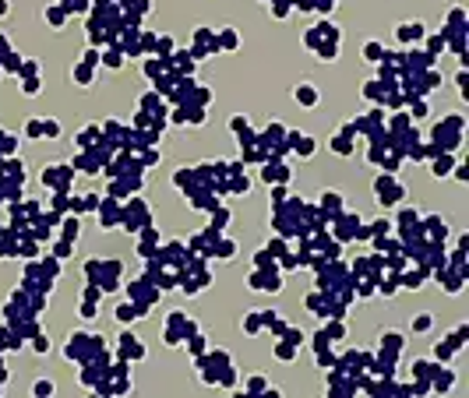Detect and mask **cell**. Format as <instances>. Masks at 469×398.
Here are the masks:
<instances>
[{
  "mask_svg": "<svg viewBox=\"0 0 469 398\" xmlns=\"http://www.w3.org/2000/svg\"><path fill=\"white\" fill-rule=\"evenodd\" d=\"M395 35H399V43H416V39L427 35V28H423V21H402L395 28Z\"/></svg>",
  "mask_w": 469,
  "mask_h": 398,
  "instance_id": "3",
  "label": "cell"
},
{
  "mask_svg": "<svg viewBox=\"0 0 469 398\" xmlns=\"http://www.w3.org/2000/svg\"><path fill=\"white\" fill-rule=\"evenodd\" d=\"M402 282H406V289H420V282H423V271H409V275L402 278Z\"/></svg>",
  "mask_w": 469,
  "mask_h": 398,
  "instance_id": "19",
  "label": "cell"
},
{
  "mask_svg": "<svg viewBox=\"0 0 469 398\" xmlns=\"http://www.w3.org/2000/svg\"><path fill=\"white\" fill-rule=\"evenodd\" d=\"M25 131H28V138H39V134H43V120H32Z\"/></svg>",
  "mask_w": 469,
  "mask_h": 398,
  "instance_id": "31",
  "label": "cell"
},
{
  "mask_svg": "<svg viewBox=\"0 0 469 398\" xmlns=\"http://www.w3.org/2000/svg\"><path fill=\"white\" fill-rule=\"evenodd\" d=\"M452 166H455V159L445 152V155L438 159V162H434V176H448V169H452Z\"/></svg>",
  "mask_w": 469,
  "mask_h": 398,
  "instance_id": "12",
  "label": "cell"
},
{
  "mask_svg": "<svg viewBox=\"0 0 469 398\" xmlns=\"http://www.w3.org/2000/svg\"><path fill=\"white\" fill-rule=\"evenodd\" d=\"M43 134L57 138V134H60V124H57V120H43Z\"/></svg>",
  "mask_w": 469,
  "mask_h": 398,
  "instance_id": "27",
  "label": "cell"
},
{
  "mask_svg": "<svg viewBox=\"0 0 469 398\" xmlns=\"http://www.w3.org/2000/svg\"><path fill=\"white\" fill-rule=\"evenodd\" d=\"M39 92V81H25V95H35Z\"/></svg>",
  "mask_w": 469,
  "mask_h": 398,
  "instance_id": "37",
  "label": "cell"
},
{
  "mask_svg": "<svg viewBox=\"0 0 469 398\" xmlns=\"http://www.w3.org/2000/svg\"><path fill=\"white\" fill-rule=\"evenodd\" d=\"M364 95L377 102V99H384V95H388V85H384V81H367V88H364Z\"/></svg>",
  "mask_w": 469,
  "mask_h": 398,
  "instance_id": "8",
  "label": "cell"
},
{
  "mask_svg": "<svg viewBox=\"0 0 469 398\" xmlns=\"http://www.w3.org/2000/svg\"><path fill=\"white\" fill-rule=\"evenodd\" d=\"M32 391H35V395H53V381H35Z\"/></svg>",
  "mask_w": 469,
  "mask_h": 398,
  "instance_id": "21",
  "label": "cell"
},
{
  "mask_svg": "<svg viewBox=\"0 0 469 398\" xmlns=\"http://www.w3.org/2000/svg\"><path fill=\"white\" fill-rule=\"evenodd\" d=\"M82 317H89V321H92V317H95V307H92V303H85V307H82Z\"/></svg>",
  "mask_w": 469,
  "mask_h": 398,
  "instance_id": "35",
  "label": "cell"
},
{
  "mask_svg": "<svg viewBox=\"0 0 469 398\" xmlns=\"http://www.w3.org/2000/svg\"><path fill=\"white\" fill-rule=\"evenodd\" d=\"M364 57H367L371 64H377V60H384V46H381V43H367V46H364Z\"/></svg>",
  "mask_w": 469,
  "mask_h": 398,
  "instance_id": "10",
  "label": "cell"
},
{
  "mask_svg": "<svg viewBox=\"0 0 469 398\" xmlns=\"http://www.w3.org/2000/svg\"><path fill=\"white\" fill-rule=\"evenodd\" d=\"M282 335H286V342H293V345L300 349V342H303V331H296V328H286Z\"/></svg>",
  "mask_w": 469,
  "mask_h": 398,
  "instance_id": "26",
  "label": "cell"
},
{
  "mask_svg": "<svg viewBox=\"0 0 469 398\" xmlns=\"http://www.w3.org/2000/svg\"><path fill=\"white\" fill-rule=\"evenodd\" d=\"M374 194L381 197V205H395V201H402V194H406V190L395 183V176H392V173H384V176H377V180H374Z\"/></svg>",
  "mask_w": 469,
  "mask_h": 398,
  "instance_id": "1",
  "label": "cell"
},
{
  "mask_svg": "<svg viewBox=\"0 0 469 398\" xmlns=\"http://www.w3.org/2000/svg\"><path fill=\"white\" fill-rule=\"evenodd\" d=\"M116 317H120V321L127 324V321H138V317H145V314H141V307H138V303H120V307H116Z\"/></svg>",
  "mask_w": 469,
  "mask_h": 398,
  "instance_id": "6",
  "label": "cell"
},
{
  "mask_svg": "<svg viewBox=\"0 0 469 398\" xmlns=\"http://www.w3.org/2000/svg\"><path fill=\"white\" fill-rule=\"evenodd\" d=\"M233 32H237V28H222V46H226V50L237 46V35H233Z\"/></svg>",
  "mask_w": 469,
  "mask_h": 398,
  "instance_id": "23",
  "label": "cell"
},
{
  "mask_svg": "<svg viewBox=\"0 0 469 398\" xmlns=\"http://www.w3.org/2000/svg\"><path fill=\"white\" fill-rule=\"evenodd\" d=\"M455 176H459V180H469V169H466V162H459V166H455Z\"/></svg>",
  "mask_w": 469,
  "mask_h": 398,
  "instance_id": "34",
  "label": "cell"
},
{
  "mask_svg": "<svg viewBox=\"0 0 469 398\" xmlns=\"http://www.w3.org/2000/svg\"><path fill=\"white\" fill-rule=\"evenodd\" d=\"M67 11H89V0H67Z\"/></svg>",
  "mask_w": 469,
  "mask_h": 398,
  "instance_id": "29",
  "label": "cell"
},
{
  "mask_svg": "<svg viewBox=\"0 0 469 398\" xmlns=\"http://www.w3.org/2000/svg\"><path fill=\"white\" fill-rule=\"evenodd\" d=\"M325 335H328V338H342V335H346V328L335 321V324H328V328H325Z\"/></svg>",
  "mask_w": 469,
  "mask_h": 398,
  "instance_id": "28",
  "label": "cell"
},
{
  "mask_svg": "<svg viewBox=\"0 0 469 398\" xmlns=\"http://www.w3.org/2000/svg\"><path fill=\"white\" fill-rule=\"evenodd\" d=\"M427 328H431V314H420L413 321V331H427Z\"/></svg>",
  "mask_w": 469,
  "mask_h": 398,
  "instance_id": "24",
  "label": "cell"
},
{
  "mask_svg": "<svg viewBox=\"0 0 469 398\" xmlns=\"http://www.w3.org/2000/svg\"><path fill=\"white\" fill-rule=\"evenodd\" d=\"M399 222H402V226H416V222H420V215H416V208H402V215H399Z\"/></svg>",
  "mask_w": 469,
  "mask_h": 398,
  "instance_id": "18",
  "label": "cell"
},
{
  "mask_svg": "<svg viewBox=\"0 0 469 398\" xmlns=\"http://www.w3.org/2000/svg\"><path fill=\"white\" fill-rule=\"evenodd\" d=\"M452 384H455V374H452V370H445V374H438V377H434V384H431V388H434V391H448Z\"/></svg>",
  "mask_w": 469,
  "mask_h": 398,
  "instance_id": "11",
  "label": "cell"
},
{
  "mask_svg": "<svg viewBox=\"0 0 469 398\" xmlns=\"http://www.w3.org/2000/svg\"><path fill=\"white\" fill-rule=\"evenodd\" d=\"M332 152H339V155H349V152H353V141H349V138L342 134V138H335V141H332Z\"/></svg>",
  "mask_w": 469,
  "mask_h": 398,
  "instance_id": "14",
  "label": "cell"
},
{
  "mask_svg": "<svg viewBox=\"0 0 469 398\" xmlns=\"http://www.w3.org/2000/svg\"><path fill=\"white\" fill-rule=\"evenodd\" d=\"M399 349H402V335H399V331H384V335H381V352L395 356Z\"/></svg>",
  "mask_w": 469,
  "mask_h": 398,
  "instance_id": "5",
  "label": "cell"
},
{
  "mask_svg": "<svg viewBox=\"0 0 469 398\" xmlns=\"http://www.w3.org/2000/svg\"><path fill=\"white\" fill-rule=\"evenodd\" d=\"M35 352H50V338H46V335L35 338Z\"/></svg>",
  "mask_w": 469,
  "mask_h": 398,
  "instance_id": "33",
  "label": "cell"
},
{
  "mask_svg": "<svg viewBox=\"0 0 469 398\" xmlns=\"http://www.w3.org/2000/svg\"><path fill=\"white\" fill-rule=\"evenodd\" d=\"M251 289H265V293H279L282 289V278L276 275V271H254V278H251Z\"/></svg>",
  "mask_w": 469,
  "mask_h": 398,
  "instance_id": "2",
  "label": "cell"
},
{
  "mask_svg": "<svg viewBox=\"0 0 469 398\" xmlns=\"http://www.w3.org/2000/svg\"><path fill=\"white\" fill-rule=\"evenodd\" d=\"M244 328H247L251 335H258V331H261V310H254V314L247 317V321H244Z\"/></svg>",
  "mask_w": 469,
  "mask_h": 398,
  "instance_id": "15",
  "label": "cell"
},
{
  "mask_svg": "<svg viewBox=\"0 0 469 398\" xmlns=\"http://www.w3.org/2000/svg\"><path fill=\"white\" fill-rule=\"evenodd\" d=\"M296 102H303V106H314V102H318L314 85H300V88H296Z\"/></svg>",
  "mask_w": 469,
  "mask_h": 398,
  "instance_id": "9",
  "label": "cell"
},
{
  "mask_svg": "<svg viewBox=\"0 0 469 398\" xmlns=\"http://www.w3.org/2000/svg\"><path fill=\"white\" fill-rule=\"evenodd\" d=\"M265 183H286L289 180V169L282 162H265V173H261Z\"/></svg>",
  "mask_w": 469,
  "mask_h": 398,
  "instance_id": "4",
  "label": "cell"
},
{
  "mask_svg": "<svg viewBox=\"0 0 469 398\" xmlns=\"http://www.w3.org/2000/svg\"><path fill=\"white\" fill-rule=\"evenodd\" d=\"M74 81H82V85H89V81H92V67H89V64H82V67H74Z\"/></svg>",
  "mask_w": 469,
  "mask_h": 398,
  "instance_id": "17",
  "label": "cell"
},
{
  "mask_svg": "<svg viewBox=\"0 0 469 398\" xmlns=\"http://www.w3.org/2000/svg\"><path fill=\"white\" fill-rule=\"evenodd\" d=\"M276 356H279V360H293V356H296V345H293V342H282V345H276Z\"/></svg>",
  "mask_w": 469,
  "mask_h": 398,
  "instance_id": "16",
  "label": "cell"
},
{
  "mask_svg": "<svg viewBox=\"0 0 469 398\" xmlns=\"http://www.w3.org/2000/svg\"><path fill=\"white\" fill-rule=\"evenodd\" d=\"M445 50V35H431V53H441Z\"/></svg>",
  "mask_w": 469,
  "mask_h": 398,
  "instance_id": "30",
  "label": "cell"
},
{
  "mask_svg": "<svg viewBox=\"0 0 469 398\" xmlns=\"http://www.w3.org/2000/svg\"><path fill=\"white\" fill-rule=\"evenodd\" d=\"M265 388H268V384H265L261 377H251V381H247V391H265Z\"/></svg>",
  "mask_w": 469,
  "mask_h": 398,
  "instance_id": "32",
  "label": "cell"
},
{
  "mask_svg": "<svg viewBox=\"0 0 469 398\" xmlns=\"http://www.w3.org/2000/svg\"><path fill=\"white\" fill-rule=\"evenodd\" d=\"M85 64H89V67H92V64H99V53H95V50H89V53H85Z\"/></svg>",
  "mask_w": 469,
  "mask_h": 398,
  "instance_id": "36",
  "label": "cell"
},
{
  "mask_svg": "<svg viewBox=\"0 0 469 398\" xmlns=\"http://www.w3.org/2000/svg\"><path fill=\"white\" fill-rule=\"evenodd\" d=\"M226 222H229V212H226V208H219V212L212 215V229L219 233V226H226Z\"/></svg>",
  "mask_w": 469,
  "mask_h": 398,
  "instance_id": "20",
  "label": "cell"
},
{
  "mask_svg": "<svg viewBox=\"0 0 469 398\" xmlns=\"http://www.w3.org/2000/svg\"><path fill=\"white\" fill-rule=\"evenodd\" d=\"M46 18H50L53 25H64V18H67V11H60V7H50V11H46Z\"/></svg>",
  "mask_w": 469,
  "mask_h": 398,
  "instance_id": "25",
  "label": "cell"
},
{
  "mask_svg": "<svg viewBox=\"0 0 469 398\" xmlns=\"http://www.w3.org/2000/svg\"><path fill=\"white\" fill-rule=\"evenodd\" d=\"M321 201H325V212L339 215V208H342V194H335V190H325V194H321Z\"/></svg>",
  "mask_w": 469,
  "mask_h": 398,
  "instance_id": "7",
  "label": "cell"
},
{
  "mask_svg": "<svg viewBox=\"0 0 469 398\" xmlns=\"http://www.w3.org/2000/svg\"><path fill=\"white\" fill-rule=\"evenodd\" d=\"M434 370H438V367H434L431 360H416V363H413V374H416V377H431Z\"/></svg>",
  "mask_w": 469,
  "mask_h": 398,
  "instance_id": "13",
  "label": "cell"
},
{
  "mask_svg": "<svg viewBox=\"0 0 469 398\" xmlns=\"http://www.w3.org/2000/svg\"><path fill=\"white\" fill-rule=\"evenodd\" d=\"M64 236H67V240H78V219H67L64 222Z\"/></svg>",
  "mask_w": 469,
  "mask_h": 398,
  "instance_id": "22",
  "label": "cell"
},
{
  "mask_svg": "<svg viewBox=\"0 0 469 398\" xmlns=\"http://www.w3.org/2000/svg\"><path fill=\"white\" fill-rule=\"evenodd\" d=\"M0 14H7V0H0Z\"/></svg>",
  "mask_w": 469,
  "mask_h": 398,
  "instance_id": "38",
  "label": "cell"
}]
</instances>
